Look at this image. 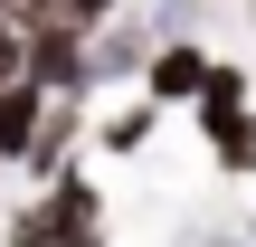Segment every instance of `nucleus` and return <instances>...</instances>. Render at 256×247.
Listing matches in <instances>:
<instances>
[{"mask_svg":"<svg viewBox=\"0 0 256 247\" xmlns=\"http://www.w3.org/2000/svg\"><path fill=\"white\" fill-rule=\"evenodd\" d=\"M19 76H28L48 105H86V86H95V38L66 29V19H48V29L19 38Z\"/></svg>","mask_w":256,"mask_h":247,"instance_id":"nucleus-1","label":"nucleus"},{"mask_svg":"<svg viewBox=\"0 0 256 247\" xmlns=\"http://www.w3.org/2000/svg\"><path fill=\"white\" fill-rule=\"evenodd\" d=\"M209 48H190V38H162L152 57H142V105L162 114V105H200V86H209Z\"/></svg>","mask_w":256,"mask_h":247,"instance_id":"nucleus-2","label":"nucleus"},{"mask_svg":"<svg viewBox=\"0 0 256 247\" xmlns=\"http://www.w3.org/2000/svg\"><path fill=\"white\" fill-rule=\"evenodd\" d=\"M76 133H86V105H48V114H38V143H28L19 171H28V181H57L66 152H76Z\"/></svg>","mask_w":256,"mask_h":247,"instance_id":"nucleus-3","label":"nucleus"},{"mask_svg":"<svg viewBox=\"0 0 256 247\" xmlns=\"http://www.w3.org/2000/svg\"><path fill=\"white\" fill-rule=\"evenodd\" d=\"M200 133H209V162H218L228 181H256V105L218 114V124H200Z\"/></svg>","mask_w":256,"mask_h":247,"instance_id":"nucleus-4","label":"nucleus"},{"mask_svg":"<svg viewBox=\"0 0 256 247\" xmlns=\"http://www.w3.org/2000/svg\"><path fill=\"white\" fill-rule=\"evenodd\" d=\"M152 133H162V114H152L142 95H133V105H114V114L95 124V143H104L114 162H133V152H152Z\"/></svg>","mask_w":256,"mask_h":247,"instance_id":"nucleus-5","label":"nucleus"},{"mask_svg":"<svg viewBox=\"0 0 256 247\" xmlns=\"http://www.w3.org/2000/svg\"><path fill=\"white\" fill-rule=\"evenodd\" d=\"M142 57H152L142 29H95V86L104 76H142Z\"/></svg>","mask_w":256,"mask_h":247,"instance_id":"nucleus-6","label":"nucleus"},{"mask_svg":"<svg viewBox=\"0 0 256 247\" xmlns=\"http://www.w3.org/2000/svg\"><path fill=\"white\" fill-rule=\"evenodd\" d=\"M238 105H247V67H238V57H218V67H209V86H200V124H218V114H238Z\"/></svg>","mask_w":256,"mask_h":247,"instance_id":"nucleus-7","label":"nucleus"},{"mask_svg":"<svg viewBox=\"0 0 256 247\" xmlns=\"http://www.w3.org/2000/svg\"><path fill=\"white\" fill-rule=\"evenodd\" d=\"M114 10H124V0H57V19H66V29H86V38H95V29H114Z\"/></svg>","mask_w":256,"mask_h":247,"instance_id":"nucleus-8","label":"nucleus"},{"mask_svg":"<svg viewBox=\"0 0 256 247\" xmlns=\"http://www.w3.org/2000/svg\"><path fill=\"white\" fill-rule=\"evenodd\" d=\"M0 86H19V29L0 19Z\"/></svg>","mask_w":256,"mask_h":247,"instance_id":"nucleus-9","label":"nucleus"}]
</instances>
